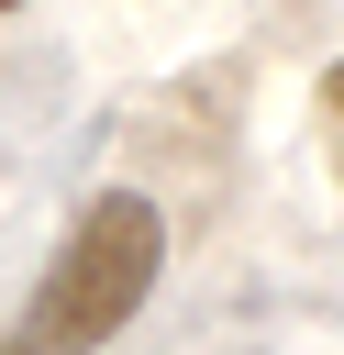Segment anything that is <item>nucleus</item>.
Returning a JSON list of instances; mask_svg holds the SVG:
<instances>
[{"mask_svg": "<svg viewBox=\"0 0 344 355\" xmlns=\"http://www.w3.org/2000/svg\"><path fill=\"white\" fill-rule=\"evenodd\" d=\"M155 266H166L155 200H144V189H100V200L67 222V244L44 255V277H33V300H22V322H11L0 355H100V344L144 311Z\"/></svg>", "mask_w": 344, "mask_h": 355, "instance_id": "1", "label": "nucleus"}, {"mask_svg": "<svg viewBox=\"0 0 344 355\" xmlns=\"http://www.w3.org/2000/svg\"><path fill=\"white\" fill-rule=\"evenodd\" d=\"M322 111H333V133H344V67H333V78H322Z\"/></svg>", "mask_w": 344, "mask_h": 355, "instance_id": "2", "label": "nucleus"}, {"mask_svg": "<svg viewBox=\"0 0 344 355\" xmlns=\"http://www.w3.org/2000/svg\"><path fill=\"white\" fill-rule=\"evenodd\" d=\"M0 11H22V0H0Z\"/></svg>", "mask_w": 344, "mask_h": 355, "instance_id": "3", "label": "nucleus"}]
</instances>
